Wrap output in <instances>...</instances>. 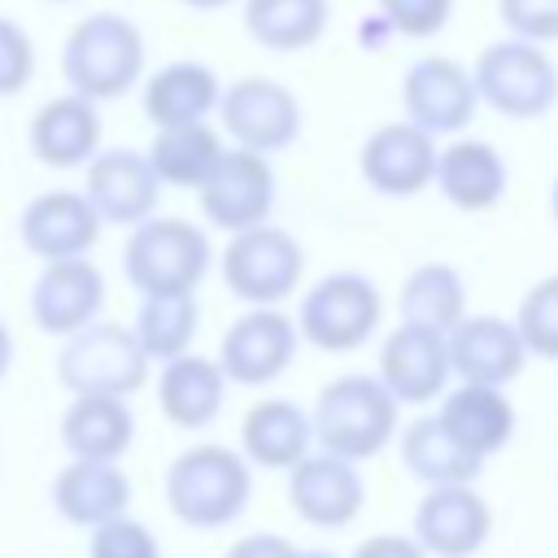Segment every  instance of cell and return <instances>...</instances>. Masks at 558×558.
<instances>
[{
    "mask_svg": "<svg viewBox=\"0 0 558 558\" xmlns=\"http://www.w3.org/2000/svg\"><path fill=\"white\" fill-rule=\"evenodd\" d=\"M148 74V39L135 17L118 9H96L78 17L61 39V78L70 92L96 105L122 100Z\"/></svg>",
    "mask_w": 558,
    "mask_h": 558,
    "instance_id": "obj_1",
    "label": "cell"
},
{
    "mask_svg": "<svg viewBox=\"0 0 558 558\" xmlns=\"http://www.w3.org/2000/svg\"><path fill=\"white\" fill-rule=\"evenodd\" d=\"M253 501V462L244 449L192 445L166 466V506L183 527L214 532L235 523Z\"/></svg>",
    "mask_w": 558,
    "mask_h": 558,
    "instance_id": "obj_2",
    "label": "cell"
},
{
    "mask_svg": "<svg viewBox=\"0 0 558 558\" xmlns=\"http://www.w3.org/2000/svg\"><path fill=\"white\" fill-rule=\"evenodd\" d=\"M401 432V401L379 375H340L314 401V440L349 462H371Z\"/></svg>",
    "mask_w": 558,
    "mask_h": 558,
    "instance_id": "obj_3",
    "label": "cell"
},
{
    "mask_svg": "<svg viewBox=\"0 0 558 558\" xmlns=\"http://www.w3.org/2000/svg\"><path fill=\"white\" fill-rule=\"evenodd\" d=\"M209 266H214V244L205 227L179 214H153L135 222L122 244V270L140 296L196 292Z\"/></svg>",
    "mask_w": 558,
    "mask_h": 558,
    "instance_id": "obj_4",
    "label": "cell"
},
{
    "mask_svg": "<svg viewBox=\"0 0 558 558\" xmlns=\"http://www.w3.org/2000/svg\"><path fill=\"white\" fill-rule=\"evenodd\" d=\"M471 74L480 100L510 122H536L558 105V61L549 57V44H532L519 35L493 39L475 57Z\"/></svg>",
    "mask_w": 558,
    "mask_h": 558,
    "instance_id": "obj_5",
    "label": "cell"
},
{
    "mask_svg": "<svg viewBox=\"0 0 558 558\" xmlns=\"http://www.w3.org/2000/svg\"><path fill=\"white\" fill-rule=\"evenodd\" d=\"M384 301L371 275L362 270H336L305 288L296 305L301 340L323 353H353L362 349L379 327Z\"/></svg>",
    "mask_w": 558,
    "mask_h": 558,
    "instance_id": "obj_6",
    "label": "cell"
},
{
    "mask_svg": "<svg viewBox=\"0 0 558 558\" xmlns=\"http://www.w3.org/2000/svg\"><path fill=\"white\" fill-rule=\"evenodd\" d=\"M218 270L227 292L244 305H283L305 279V248L292 231L257 222L227 240Z\"/></svg>",
    "mask_w": 558,
    "mask_h": 558,
    "instance_id": "obj_7",
    "label": "cell"
},
{
    "mask_svg": "<svg viewBox=\"0 0 558 558\" xmlns=\"http://www.w3.org/2000/svg\"><path fill=\"white\" fill-rule=\"evenodd\" d=\"M153 357L144 353L140 336L118 323H87L83 331L65 336V349L57 353V379L78 392H105V397H131L148 384Z\"/></svg>",
    "mask_w": 558,
    "mask_h": 558,
    "instance_id": "obj_8",
    "label": "cell"
},
{
    "mask_svg": "<svg viewBox=\"0 0 558 558\" xmlns=\"http://www.w3.org/2000/svg\"><path fill=\"white\" fill-rule=\"evenodd\" d=\"M218 126H222L227 144L275 157V153H283L301 140L305 109H301V100L288 83L266 78V74H244V78L222 87Z\"/></svg>",
    "mask_w": 558,
    "mask_h": 558,
    "instance_id": "obj_9",
    "label": "cell"
},
{
    "mask_svg": "<svg viewBox=\"0 0 558 558\" xmlns=\"http://www.w3.org/2000/svg\"><path fill=\"white\" fill-rule=\"evenodd\" d=\"M480 87L471 65H462L458 57L445 52H423L405 65L401 74V109L410 122H418L423 131L440 135H462L475 113H480Z\"/></svg>",
    "mask_w": 558,
    "mask_h": 558,
    "instance_id": "obj_10",
    "label": "cell"
},
{
    "mask_svg": "<svg viewBox=\"0 0 558 558\" xmlns=\"http://www.w3.org/2000/svg\"><path fill=\"white\" fill-rule=\"evenodd\" d=\"M275 192H279V183H275L270 157L253 153V148H240V144H227L222 161L201 183L196 201H201V214H205L209 227L235 235V231H248L257 222H270Z\"/></svg>",
    "mask_w": 558,
    "mask_h": 558,
    "instance_id": "obj_11",
    "label": "cell"
},
{
    "mask_svg": "<svg viewBox=\"0 0 558 558\" xmlns=\"http://www.w3.org/2000/svg\"><path fill=\"white\" fill-rule=\"evenodd\" d=\"M436 157H440L436 135L410 118H397V122L375 126L362 140L357 174L366 179L371 192L392 196V201H410L436 183Z\"/></svg>",
    "mask_w": 558,
    "mask_h": 558,
    "instance_id": "obj_12",
    "label": "cell"
},
{
    "mask_svg": "<svg viewBox=\"0 0 558 558\" xmlns=\"http://www.w3.org/2000/svg\"><path fill=\"white\" fill-rule=\"evenodd\" d=\"M301 349V327L292 314H283L279 305H248V314H240L218 344V362L227 371L231 384L240 388H262L275 384Z\"/></svg>",
    "mask_w": 558,
    "mask_h": 558,
    "instance_id": "obj_13",
    "label": "cell"
},
{
    "mask_svg": "<svg viewBox=\"0 0 558 558\" xmlns=\"http://www.w3.org/2000/svg\"><path fill=\"white\" fill-rule=\"evenodd\" d=\"M388 392L401 405H427L436 397H445L453 362H449V331H436L427 323H397L384 336L379 349V371H375Z\"/></svg>",
    "mask_w": 558,
    "mask_h": 558,
    "instance_id": "obj_14",
    "label": "cell"
},
{
    "mask_svg": "<svg viewBox=\"0 0 558 558\" xmlns=\"http://www.w3.org/2000/svg\"><path fill=\"white\" fill-rule=\"evenodd\" d=\"M161 179L144 148H100L83 166V192L105 218V227H135L157 214Z\"/></svg>",
    "mask_w": 558,
    "mask_h": 558,
    "instance_id": "obj_15",
    "label": "cell"
},
{
    "mask_svg": "<svg viewBox=\"0 0 558 558\" xmlns=\"http://www.w3.org/2000/svg\"><path fill=\"white\" fill-rule=\"evenodd\" d=\"M414 536L432 558H475L493 536V506L471 484H432L414 506Z\"/></svg>",
    "mask_w": 558,
    "mask_h": 558,
    "instance_id": "obj_16",
    "label": "cell"
},
{
    "mask_svg": "<svg viewBox=\"0 0 558 558\" xmlns=\"http://www.w3.org/2000/svg\"><path fill=\"white\" fill-rule=\"evenodd\" d=\"M100 227H105V218L96 214L87 192H74V187L39 192L17 214V235H22L26 253H35L39 262L87 257L100 240Z\"/></svg>",
    "mask_w": 558,
    "mask_h": 558,
    "instance_id": "obj_17",
    "label": "cell"
},
{
    "mask_svg": "<svg viewBox=\"0 0 558 558\" xmlns=\"http://www.w3.org/2000/svg\"><path fill=\"white\" fill-rule=\"evenodd\" d=\"M288 506L323 532H340L349 527L362 506H366V484L357 475V462L340 458V453H305L292 471H288Z\"/></svg>",
    "mask_w": 558,
    "mask_h": 558,
    "instance_id": "obj_18",
    "label": "cell"
},
{
    "mask_svg": "<svg viewBox=\"0 0 558 558\" xmlns=\"http://www.w3.org/2000/svg\"><path fill=\"white\" fill-rule=\"evenodd\" d=\"M100 135H105L100 105L70 87L61 96H48L26 122L31 157L48 170H83L100 153Z\"/></svg>",
    "mask_w": 558,
    "mask_h": 558,
    "instance_id": "obj_19",
    "label": "cell"
},
{
    "mask_svg": "<svg viewBox=\"0 0 558 558\" xmlns=\"http://www.w3.org/2000/svg\"><path fill=\"white\" fill-rule=\"evenodd\" d=\"M105 310V275L87 257L44 262L35 288H31V323L44 336H74L87 323H96Z\"/></svg>",
    "mask_w": 558,
    "mask_h": 558,
    "instance_id": "obj_20",
    "label": "cell"
},
{
    "mask_svg": "<svg viewBox=\"0 0 558 558\" xmlns=\"http://www.w3.org/2000/svg\"><path fill=\"white\" fill-rule=\"evenodd\" d=\"M222 78L209 61L201 57H174L161 61L157 70L144 74L140 83V109L144 118L157 126H187V122H209L218 118V100H222Z\"/></svg>",
    "mask_w": 558,
    "mask_h": 558,
    "instance_id": "obj_21",
    "label": "cell"
},
{
    "mask_svg": "<svg viewBox=\"0 0 558 558\" xmlns=\"http://www.w3.org/2000/svg\"><path fill=\"white\" fill-rule=\"evenodd\" d=\"M432 187L453 209L484 214V209L501 205V196L510 192V166H506V157H501L497 144L471 140V135H449V144H440L436 183Z\"/></svg>",
    "mask_w": 558,
    "mask_h": 558,
    "instance_id": "obj_22",
    "label": "cell"
},
{
    "mask_svg": "<svg viewBox=\"0 0 558 558\" xmlns=\"http://www.w3.org/2000/svg\"><path fill=\"white\" fill-rule=\"evenodd\" d=\"M527 344L514 327V318H497V314H466L453 331H449V362L453 375L466 384H510L523 375L527 366Z\"/></svg>",
    "mask_w": 558,
    "mask_h": 558,
    "instance_id": "obj_23",
    "label": "cell"
},
{
    "mask_svg": "<svg viewBox=\"0 0 558 558\" xmlns=\"http://www.w3.org/2000/svg\"><path fill=\"white\" fill-rule=\"evenodd\" d=\"M227 371L218 357H205V353H179L170 362H161V375H157V405L161 414L183 427V432H196V427H209L222 405H227Z\"/></svg>",
    "mask_w": 558,
    "mask_h": 558,
    "instance_id": "obj_24",
    "label": "cell"
},
{
    "mask_svg": "<svg viewBox=\"0 0 558 558\" xmlns=\"http://www.w3.org/2000/svg\"><path fill=\"white\" fill-rule=\"evenodd\" d=\"M52 506L74 527H100L113 514L131 510V480L118 462L70 458L52 480Z\"/></svg>",
    "mask_w": 558,
    "mask_h": 558,
    "instance_id": "obj_25",
    "label": "cell"
},
{
    "mask_svg": "<svg viewBox=\"0 0 558 558\" xmlns=\"http://www.w3.org/2000/svg\"><path fill=\"white\" fill-rule=\"evenodd\" d=\"M314 445V414H305L288 397H262L244 410L240 423V449L253 466L266 471H292Z\"/></svg>",
    "mask_w": 558,
    "mask_h": 558,
    "instance_id": "obj_26",
    "label": "cell"
},
{
    "mask_svg": "<svg viewBox=\"0 0 558 558\" xmlns=\"http://www.w3.org/2000/svg\"><path fill=\"white\" fill-rule=\"evenodd\" d=\"M436 414L484 462L493 453H501L510 445V436H514V401L506 397L501 384H466L462 379L458 388H445Z\"/></svg>",
    "mask_w": 558,
    "mask_h": 558,
    "instance_id": "obj_27",
    "label": "cell"
},
{
    "mask_svg": "<svg viewBox=\"0 0 558 558\" xmlns=\"http://www.w3.org/2000/svg\"><path fill=\"white\" fill-rule=\"evenodd\" d=\"M135 440V414L126 397L78 392L61 414V445L70 458H100L118 462Z\"/></svg>",
    "mask_w": 558,
    "mask_h": 558,
    "instance_id": "obj_28",
    "label": "cell"
},
{
    "mask_svg": "<svg viewBox=\"0 0 558 558\" xmlns=\"http://www.w3.org/2000/svg\"><path fill=\"white\" fill-rule=\"evenodd\" d=\"M148 161L166 187L201 192V183L214 174V166L227 153L222 126L214 122H187V126H157L148 140Z\"/></svg>",
    "mask_w": 558,
    "mask_h": 558,
    "instance_id": "obj_29",
    "label": "cell"
},
{
    "mask_svg": "<svg viewBox=\"0 0 558 558\" xmlns=\"http://www.w3.org/2000/svg\"><path fill=\"white\" fill-rule=\"evenodd\" d=\"M240 22L266 52H310L331 26V0H244Z\"/></svg>",
    "mask_w": 558,
    "mask_h": 558,
    "instance_id": "obj_30",
    "label": "cell"
},
{
    "mask_svg": "<svg viewBox=\"0 0 558 558\" xmlns=\"http://www.w3.org/2000/svg\"><path fill=\"white\" fill-rule=\"evenodd\" d=\"M401 462L414 480L432 484H475L484 471V458L471 453L440 414H423L401 432Z\"/></svg>",
    "mask_w": 558,
    "mask_h": 558,
    "instance_id": "obj_31",
    "label": "cell"
},
{
    "mask_svg": "<svg viewBox=\"0 0 558 558\" xmlns=\"http://www.w3.org/2000/svg\"><path fill=\"white\" fill-rule=\"evenodd\" d=\"M401 318L427 323L436 331H453L466 318V283L453 262H423L401 283Z\"/></svg>",
    "mask_w": 558,
    "mask_h": 558,
    "instance_id": "obj_32",
    "label": "cell"
},
{
    "mask_svg": "<svg viewBox=\"0 0 558 558\" xmlns=\"http://www.w3.org/2000/svg\"><path fill=\"white\" fill-rule=\"evenodd\" d=\"M144 344V353L153 362H170L179 353L192 349L196 331H201V305L196 292H161V296H144L135 327H131Z\"/></svg>",
    "mask_w": 558,
    "mask_h": 558,
    "instance_id": "obj_33",
    "label": "cell"
},
{
    "mask_svg": "<svg viewBox=\"0 0 558 558\" xmlns=\"http://www.w3.org/2000/svg\"><path fill=\"white\" fill-rule=\"evenodd\" d=\"M514 327L532 357L558 362V275H545L541 283H532L523 292V301L514 310Z\"/></svg>",
    "mask_w": 558,
    "mask_h": 558,
    "instance_id": "obj_34",
    "label": "cell"
},
{
    "mask_svg": "<svg viewBox=\"0 0 558 558\" xmlns=\"http://www.w3.org/2000/svg\"><path fill=\"white\" fill-rule=\"evenodd\" d=\"M87 554L92 558H161V541L153 536L148 523H140L131 514H113L100 527H92Z\"/></svg>",
    "mask_w": 558,
    "mask_h": 558,
    "instance_id": "obj_35",
    "label": "cell"
},
{
    "mask_svg": "<svg viewBox=\"0 0 558 558\" xmlns=\"http://www.w3.org/2000/svg\"><path fill=\"white\" fill-rule=\"evenodd\" d=\"M35 65H39V57H35L31 31L17 17L0 13V100L26 92L35 78Z\"/></svg>",
    "mask_w": 558,
    "mask_h": 558,
    "instance_id": "obj_36",
    "label": "cell"
},
{
    "mask_svg": "<svg viewBox=\"0 0 558 558\" xmlns=\"http://www.w3.org/2000/svg\"><path fill=\"white\" fill-rule=\"evenodd\" d=\"M375 9L392 22L397 39H432L453 17V0H375Z\"/></svg>",
    "mask_w": 558,
    "mask_h": 558,
    "instance_id": "obj_37",
    "label": "cell"
},
{
    "mask_svg": "<svg viewBox=\"0 0 558 558\" xmlns=\"http://www.w3.org/2000/svg\"><path fill=\"white\" fill-rule=\"evenodd\" d=\"M497 17L506 35L532 44H558V0H497Z\"/></svg>",
    "mask_w": 558,
    "mask_h": 558,
    "instance_id": "obj_38",
    "label": "cell"
},
{
    "mask_svg": "<svg viewBox=\"0 0 558 558\" xmlns=\"http://www.w3.org/2000/svg\"><path fill=\"white\" fill-rule=\"evenodd\" d=\"M353 558H432V554L418 545V536L375 532V536H366V541L353 549Z\"/></svg>",
    "mask_w": 558,
    "mask_h": 558,
    "instance_id": "obj_39",
    "label": "cell"
},
{
    "mask_svg": "<svg viewBox=\"0 0 558 558\" xmlns=\"http://www.w3.org/2000/svg\"><path fill=\"white\" fill-rule=\"evenodd\" d=\"M292 554H296V545L279 532H248L227 549V558H292Z\"/></svg>",
    "mask_w": 558,
    "mask_h": 558,
    "instance_id": "obj_40",
    "label": "cell"
},
{
    "mask_svg": "<svg viewBox=\"0 0 558 558\" xmlns=\"http://www.w3.org/2000/svg\"><path fill=\"white\" fill-rule=\"evenodd\" d=\"M397 39V31H392V22L375 9V13H362V22H357V44L366 48V52H379V48H388Z\"/></svg>",
    "mask_w": 558,
    "mask_h": 558,
    "instance_id": "obj_41",
    "label": "cell"
},
{
    "mask_svg": "<svg viewBox=\"0 0 558 558\" xmlns=\"http://www.w3.org/2000/svg\"><path fill=\"white\" fill-rule=\"evenodd\" d=\"M9 366H13V331H9V323L0 318V379L9 375Z\"/></svg>",
    "mask_w": 558,
    "mask_h": 558,
    "instance_id": "obj_42",
    "label": "cell"
},
{
    "mask_svg": "<svg viewBox=\"0 0 558 558\" xmlns=\"http://www.w3.org/2000/svg\"><path fill=\"white\" fill-rule=\"evenodd\" d=\"M183 9H196V13H218V9H227V4H235V0H179Z\"/></svg>",
    "mask_w": 558,
    "mask_h": 558,
    "instance_id": "obj_43",
    "label": "cell"
},
{
    "mask_svg": "<svg viewBox=\"0 0 558 558\" xmlns=\"http://www.w3.org/2000/svg\"><path fill=\"white\" fill-rule=\"evenodd\" d=\"M292 558H336V554H327V549H296Z\"/></svg>",
    "mask_w": 558,
    "mask_h": 558,
    "instance_id": "obj_44",
    "label": "cell"
},
{
    "mask_svg": "<svg viewBox=\"0 0 558 558\" xmlns=\"http://www.w3.org/2000/svg\"><path fill=\"white\" fill-rule=\"evenodd\" d=\"M549 214H554V222H558V179H554V187H549Z\"/></svg>",
    "mask_w": 558,
    "mask_h": 558,
    "instance_id": "obj_45",
    "label": "cell"
},
{
    "mask_svg": "<svg viewBox=\"0 0 558 558\" xmlns=\"http://www.w3.org/2000/svg\"><path fill=\"white\" fill-rule=\"evenodd\" d=\"M48 4H74V0H48Z\"/></svg>",
    "mask_w": 558,
    "mask_h": 558,
    "instance_id": "obj_46",
    "label": "cell"
}]
</instances>
